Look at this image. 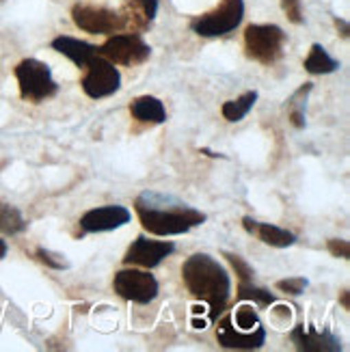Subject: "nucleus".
Segmentation results:
<instances>
[{
  "instance_id": "1",
  "label": "nucleus",
  "mask_w": 350,
  "mask_h": 352,
  "mask_svg": "<svg viewBox=\"0 0 350 352\" xmlns=\"http://www.w3.org/2000/svg\"><path fill=\"white\" fill-rule=\"evenodd\" d=\"M136 214L145 232L154 236H179L190 232L193 227L206 223V214L195 210L171 195L160 192H143L134 201Z\"/></svg>"
},
{
  "instance_id": "2",
  "label": "nucleus",
  "mask_w": 350,
  "mask_h": 352,
  "mask_svg": "<svg viewBox=\"0 0 350 352\" xmlns=\"http://www.w3.org/2000/svg\"><path fill=\"white\" fill-rule=\"evenodd\" d=\"M182 279L188 292L210 307L208 320H217L232 294V279L215 257L195 253L182 264Z\"/></svg>"
},
{
  "instance_id": "3",
  "label": "nucleus",
  "mask_w": 350,
  "mask_h": 352,
  "mask_svg": "<svg viewBox=\"0 0 350 352\" xmlns=\"http://www.w3.org/2000/svg\"><path fill=\"white\" fill-rule=\"evenodd\" d=\"M15 78H18L20 85V96L35 104L56 96L58 91V85L52 78L50 67L37 58H24L22 63H18Z\"/></svg>"
},
{
  "instance_id": "4",
  "label": "nucleus",
  "mask_w": 350,
  "mask_h": 352,
  "mask_svg": "<svg viewBox=\"0 0 350 352\" xmlns=\"http://www.w3.org/2000/svg\"><path fill=\"white\" fill-rule=\"evenodd\" d=\"M285 33L275 24H251L245 30L247 56L262 65H272L283 54Z\"/></svg>"
},
{
  "instance_id": "5",
  "label": "nucleus",
  "mask_w": 350,
  "mask_h": 352,
  "mask_svg": "<svg viewBox=\"0 0 350 352\" xmlns=\"http://www.w3.org/2000/svg\"><path fill=\"white\" fill-rule=\"evenodd\" d=\"M245 18V0H223V3L190 22V28L201 37H221L232 30Z\"/></svg>"
},
{
  "instance_id": "6",
  "label": "nucleus",
  "mask_w": 350,
  "mask_h": 352,
  "mask_svg": "<svg viewBox=\"0 0 350 352\" xmlns=\"http://www.w3.org/2000/svg\"><path fill=\"white\" fill-rule=\"evenodd\" d=\"M113 287L124 300L139 305H147L158 296V281L154 274L136 268L119 270L113 279Z\"/></svg>"
},
{
  "instance_id": "7",
  "label": "nucleus",
  "mask_w": 350,
  "mask_h": 352,
  "mask_svg": "<svg viewBox=\"0 0 350 352\" xmlns=\"http://www.w3.org/2000/svg\"><path fill=\"white\" fill-rule=\"evenodd\" d=\"M98 52L100 56L109 58L115 65H141L149 58L151 48L139 35L124 33L106 39V43L100 45Z\"/></svg>"
},
{
  "instance_id": "8",
  "label": "nucleus",
  "mask_w": 350,
  "mask_h": 352,
  "mask_svg": "<svg viewBox=\"0 0 350 352\" xmlns=\"http://www.w3.org/2000/svg\"><path fill=\"white\" fill-rule=\"evenodd\" d=\"M119 87H121V76L115 63H111L109 58H104L100 54L89 60L87 74L83 78V89L89 98L94 100L109 98L115 91H119Z\"/></svg>"
},
{
  "instance_id": "9",
  "label": "nucleus",
  "mask_w": 350,
  "mask_h": 352,
  "mask_svg": "<svg viewBox=\"0 0 350 352\" xmlns=\"http://www.w3.org/2000/svg\"><path fill=\"white\" fill-rule=\"evenodd\" d=\"M72 20L85 33L91 35H111L121 30L119 13L104 9V7H91V5H74Z\"/></svg>"
},
{
  "instance_id": "10",
  "label": "nucleus",
  "mask_w": 350,
  "mask_h": 352,
  "mask_svg": "<svg viewBox=\"0 0 350 352\" xmlns=\"http://www.w3.org/2000/svg\"><path fill=\"white\" fill-rule=\"evenodd\" d=\"M175 251V244L169 240H149L145 236H139L132 247L126 251L124 264L126 266H143V268H156L166 257Z\"/></svg>"
},
{
  "instance_id": "11",
  "label": "nucleus",
  "mask_w": 350,
  "mask_h": 352,
  "mask_svg": "<svg viewBox=\"0 0 350 352\" xmlns=\"http://www.w3.org/2000/svg\"><path fill=\"white\" fill-rule=\"evenodd\" d=\"M217 340L227 350H257L266 342V329L260 324L253 331L236 329L232 316H225L217 327Z\"/></svg>"
},
{
  "instance_id": "12",
  "label": "nucleus",
  "mask_w": 350,
  "mask_h": 352,
  "mask_svg": "<svg viewBox=\"0 0 350 352\" xmlns=\"http://www.w3.org/2000/svg\"><path fill=\"white\" fill-rule=\"evenodd\" d=\"M130 219H132V214L124 206H102V208H94L85 212L80 219V227L85 234L113 232V229L128 225Z\"/></svg>"
},
{
  "instance_id": "13",
  "label": "nucleus",
  "mask_w": 350,
  "mask_h": 352,
  "mask_svg": "<svg viewBox=\"0 0 350 352\" xmlns=\"http://www.w3.org/2000/svg\"><path fill=\"white\" fill-rule=\"evenodd\" d=\"M290 338L298 350H305V352H338V350H342L340 338H336L331 331H318L316 327L300 324L290 333Z\"/></svg>"
},
{
  "instance_id": "14",
  "label": "nucleus",
  "mask_w": 350,
  "mask_h": 352,
  "mask_svg": "<svg viewBox=\"0 0 350 352\" xmlns=\"http://www.w3.org/2000/svg\"><path fill=\"white\" fill-rule=\"evenodd\" d=\"M242 227H245L249 234H255L264 244H268V247H275V249L292 247V244L296 242V236L292 232H287V229L270 225V223H257L251 217L242 219Z\"/></svg>"
},
{
  "instance_id": "15",
  "label": "nucleus",
  "mask_w": 350,
  "mask_h": 352,
  "mask_svg": "<svg viewBox=\"0 0 350 352\" xmlns=\"http://www.w3.org/2000/svg\"><path fill=\"white\" fill-rule=\"evenodd\" d=\"M52 48L61 54H65L69 60H74L78 67H87L91 58H96L100 52H98V45H91L87 41H80V39H74V37H56L52 41Z\"/></svg>"
},
{
  "instance_id": "16",
  "label": "nucleus",
  "mask_w": 350,
  "mask_h": 352,
  "mask_svg": "<svg viewBox=\"0 0 350 352\" xmlns=\"http://www.w3.org/2000/svg\"><path fill=\"white\" fill-rule=\"evenodd\" d=\"M117 13L121 20V30H126V33H132V35L143 33V30H147L151 26V22H154L147 15L143 0H126L121 11H117Z\"/></svg>"
},
{
  "instance_id": "17",
  "label": "nucleus",
  "mask_w": 350,
  "mask_h": 352,
  "mask_svg": "<svg viewBox=\"0 0 350 352\" xmlns=\"http://www.w3.org/2000/svg\"><path fill=\"white\" fill-rule=\"evenodd\" d=\"M130 115L136 121H143V124H164L166 121L164 104L154 96H141V98L132 100Z\"/></svg>"
},
{
  "instance_id": "18",
  "label": "nucleus",
  "mask_w": 350,
  "mask_h": 352,
  "mask_svg": "<svg viewBox=\"0 0 350 352\" xmlns=\"http://www.w3.org/2000/svg\"><path fill=\"white\" fill-rule=\"evenodd\" d=\"M255 102H257V91H247V94H242L238 100L225 102L221 106V113L227 121H230V124H238V121H242L249 115V111L255 106Z\"/></svg>"
},
{
  "instance_id": "19",
  "label": "nucleus",
  "mask_w": 350,
  "mask_h": 352,
  "mask_svg": "<svg viewBox=\"0 0 350 352\" xmlns=\"http://www.w3.org/2000/svg\"><path fill=\"white\" fill-rule=\"evenodd\" d=\"M338 67H340V63L322 48L320 43H314L311 45L309 56L305 58V69L309 74H316V76H320V74H333Z\"/></svg>"
},
{
  "instance_id": "20",
  "label": "nucleus",
  "mask_w": 350,
  "mask_h": 352,
  "mask_svg": "<svg viewBox=\"0 0 350 352\" xmlns=\"http://www.w3.org/2000/svg\"><path fill=\"white\" fill-rule=\"evenodd\" d=\"M26 229V221L18 208L0 201V232L5 236H18Z\"/></svg>"
},
{
  "instance_id": "21",
  "label": "nucleus",
  "mask_w": 350,
  "mask_h": 352,
  "mask_svg": "<svg viewBox=\"0 0 350 352\" xmlns=\"http://www.w3.org/2000/svg\"><path fill=\"white\" fill-rule=\"evenodd\" d=\"M238 296H240L242 300H253V302L257 305V307H270V305L275 302V296H272V294L268 292V289L253 285V281H249V283H240Z\"/></svg>"
},
{
  "instance_id": "22",
  "label": "nucleus",
  "mask_w": 350,
  "mask_h": 352,
  "mask_svg": "<svg viewBox=\"0 0 350 352\" xmlns=\"http://www.w3.org/2000/svg\"><path fill=\"white\" fill-rule=\"evenodd\" d=\"M311 91V85L307 82V85H303L296 94L290 98V121H292V126L294 128H305V102H303V96H307Z\"/></svg>"
},
{
  "instance_id": "23",
  "label": "nucleus",
  "mask_w": 350,
  "mask_h": 352,
  "mask_svg": "<svg viewBox=\"0 0 350 352\" xmlns=\"http://www.w3.org/2000/svg\"><path fill=\"white\" fill-rule=\"evenodd\" d=\"M230 316H232V320L236 322V327L242 329V331H253V329H257V327L262 324L260 322V316H257V311L251 307V305H242V307H238Z\"/></svg>"
},
{
  "instance_id": "24",
  "label": "nucleus",
  "mask_w": 350,
  "mask_h": 352,
  "mask_svg": "<svg viewBox=\"0 0 350 352\" xmlns=\"http://www.w3.org/2000/svg\"><path fill=\"white\" fill-rule=\"evenodd\" d=\"M225 257H227V262H230L232 266H234V270H236V274L240 277V283H249V281H253V268L242 259L240 255H234V253H225Z\"/></svg>"
},
{
  "instance_id": "25",
  "label": "nucleus",
  "mask_w": 350,
  "mask_h": 352,
  "mask_svg": "<svg viewBox=\"0 0 350 352\" xmlns=\"http://www.w3.org/2000/svg\"><path fill=\"white\" fill-rule=\"evenodd\" d=\"M277 287L281 289V292L285 294H292V296H298L305 292V287H307V279H303V277H290V279H281L277 281Z\"/></svg>"
},
{
  "instance_id": "26",
  "label": "nucleus",
  "mask_w": 350,
  "mask_h": 352,
  "mask_svg": "<svg viewBox=\"0 0 350 352\" xmlns=\"http://www.w3.org/2000/svg\"><path fill=\"white\" fill-rule=\"evenodd\" d=\"M281 7L287 15V20L294 24H303V11H300V0H281Z\"/></svg>"
},
{
  "instance_id": "27",
  "label": "nucleus",
  "mask_w": 350,
  "mask_h": 352,
  "mask_svg": "<svg viewBox=\"0 0 350 352\" xmlns=\"http://www.w3.org/2000/svg\"><path fill=\"white\" fill-rule=\"evenodd\" d=\"M327 249L333 257H342V259H348L350 257V244L348 240H338V238H331L327 242Z\"/></svg>"
},
{
  "instance_id": "28",
  "label": "nucleus",
  "mask_w": 350,
  "mask_h": 352,
  "mask_svg": "<svg viewBox=\"0 0 350 352\" xmlns=\"http://www.w3.org/2000/svg\"><path fill=\"white\" fill-rule=\"evenodd\" d=\"M54 257H56V255L50 253V251L37 249V259H39V262H43L45 266H50V268H54V270H63V268H67V264L63 262V259H54Z\"/></svg>"
},
{
  "instance_id": "29",
  "label": "nucleus",
  "mask_w": 350,
  "mask_h": 352,
  "mask_svg": "<svg viewBox=\"0 0 350 352\" xmlns=\"http://www.w3.org/2000/svg\"><path fill=\"white\" fill-rule=\"evenodd\" d=\"M336 26H338V30H340V35L342 37H348V22L346 20H340V18H336Z\"/></svg>"
},
{
  "instance_id": "30",
  "label": "nucleus",
  "mask_w": 350,
  "mask_h": 352,
  "mask_svg": "<svg viewBox=\"0 0 350 352\" xmlns=\"http://www.w3.org/2000/svg\"><path fill=\"white\" fill-rule=\"evenodd\" d=\"M340 300H342V307H344V309H350V300H348V289H342V294H340Z\"/></svg>"
},
{
  "instance_id": "31",
  "label": "nucleus",
  "mask_w": 350,
  "mask_h": 352,
  "mask_svg": "<svg viewBox=\"0 0 350 352\" xmlns=\"http://www.w3.org/2000/svg\"><path fill=\"white\" fill-rule=\"evenodd\" d=\"M7 255V244H5V240L0 238V259H3Z\"/></svg>"
},
{
  "instance_id": "32",
  "label": "nucleus",
  "mask_w": 350,
  "mask_h": 352,
  "mask_svg": "<svg viewBox=\"0 0 350 352\" xmlns=\"http://www.w3.org/2000/svg\"><path fill=\"white\" fill-rule=\"evenodd\" d=\"M201 154H206V156H212V158H217V156H221V154H215V151H210V149H206V147L201 149ZM221 158H223V156H221Z\"/></svg>"
}]
</instances>
